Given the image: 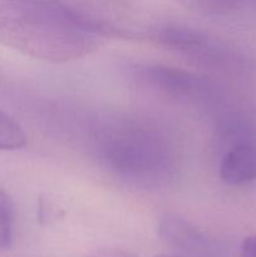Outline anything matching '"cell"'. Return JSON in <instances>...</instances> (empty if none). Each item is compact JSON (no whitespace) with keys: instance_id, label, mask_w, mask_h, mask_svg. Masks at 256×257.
I'll use <instances>...</instances> for the list:
<instances>
[{"instance_id":"6da1fadb","label":"cell","mask_w":256,"mask_h":257,"mask_svg":"<svg viewBox=\"0 0 256 257\" xmlns=\"http://www.w3.org/2000/svg\"><path fill=\"white\" fill-rule=\"evenodd\" d=\"M120 29L74 10L29 0H0V44L49 63L89 55L98 37H118Z\"/></svg>"},{"instance_id":"7a4b0ae2","label":"cell","mask_w":256,"mask_h":257,"mask_svg":"<svg viewBox=\"0 0 256 257\" xmlns=\"http://www.w3.org/2000/svg\"><path fill=\"white\" fill-rule=\"evenodd\" d=\"M90 141L105 168L140 187L167 186L181 167L177 137L168 127L146 115H105L93 125Z\"/></svg>"},{"instance_id":"9c48e42d","label":"cell","mask_w":256,"mask_h":257,"mask_svg":"<svg viewBox=\"0 0 256 257\" xmlns=\"http://www.w3.org/2000/svg\"><path fill=\"white\" fill-rule=\"evenodd\" d=\"M85 257H138L135 253L127 252V251L118 250V248H104V250L95 251V252L89 253Z\"/></svg>"},{"instance_id":"8992f818","label":"cell","mask_w":256,"mask_h":257,"mask_svg":"<svg viewBox=\"0 0 256 257\" xmlns=\"http://www.w3.org/2000/svg\"><path fill=\"white\" fill-rule=\"evenodd\" d=\"M220 177L231 186H242L256 181V142L230 146L220 162Z\"/></svg>"},{"instance_id":"277c9868","label":"cell","mask_w":256,"mask_h":257,"mask_svg":"<svg viewBox=\"0 0 256 257\" xmlns=\"http://www.w3.org/2000/svg\"><path fill=\"white\" fill-rule=\"evenodd\" d=\"M152 39L171 50L206 65H223L232 58L225 48L197 29L183 25H165L152 33Z\"/></svg>"},{"instance_id":"52a82bcc","label":"cell","mask_w":256,"mask_h":257,"mask_svg":"<svg viewBox=\"0 0 256 257\" xmlns=\"http://www.w3.org/2000/svg\"><path fill=\"white\" fill-rule=\"evenodd\" d=\"M27 136L17 120L0 110V151H14L24 147Z\"/></svg>"},{"instance_id":"3957f363","label":"cell","mask_w":256,"mask_h":257,"mask_svg":"<svg viewBox=\"0 0 256 257\" xmlns=\"http://www.w3.org/2000/svg\"><path fill=\"white\" fill-rule=\"evenodd\" d=\"M136 77L145 87L178 102L200 104L217 97V87L211 80L180 68L142 65L136 69Z\"/></svg>"},{"instance_id":"8fae6325","label":"cell","mask_w":256,"mask_h":257,"mask_svg":"<svg viewBox=\"0 0 256 257\" xmlns=\"http://www.w3.org/2000/svg\"><path fill=\"white\" fill-rule=\"evenodd\" d=\"M155 257H190V256H186V255H167V253H166V255H157Z\"/></svg>"},{"instance_id":"30bf717a","label":"cell","mask_w":256,"mask_h":257,"mask_svg":"<svg viewBox=\"0 0 256 257\" xmlns=\"http://www.w3.org/2000/svg\"><path fill=\"white\" fill-rule=\"evenodd\" d=\"M241 257H256V233L247 236L241 246Z\"/></svg>"},{"instance_id":"5b68a950","label":"cell","mask_w":256,"mask_h":257,"mask_svg":"<svg viewBox=\"0 0 256 257\" xmlns=\"http://www.w3.org/2000/svg\"><path fill=\"white\" fill-rule=\"evenodd\" d=\"M158 236L168 246L190 257H218L217 242L192 222L177 215H167L158 223Z\"/></svg>"},{"instance_id":"ba28073f","label":"cell","mask_w":256,"mask_h":257,"mask_svg":"<svg viewBox=\"0 0 256 257\" xmlns=\"http://www.w3.org/2000/svg\"><path fill=\"white\" fill-rule=\"evenodd\" d=\"M13 242V205L9 196L0 188V250H7Z\"/></svg>"}]
</instances>
